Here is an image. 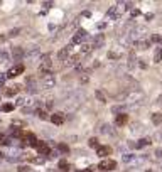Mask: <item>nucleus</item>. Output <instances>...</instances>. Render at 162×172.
<instances>
[{
	"label": "nucleus",
	"instance_id": "4be33fe9",
	"mask_svg": "<svg viewBox=\"0 0 162 172\" xmlns=\"http://www.w3.org/2000/svg\"><path fill=\"white\" fill-rule=\"evenodd\" d=\"M101 133H105V135H113V127H112V125H106V123H105V125H101Z\"/></svg>",
	"mask_w": 162,
	"mask_h": 172
},
{
	"label": "nucleus",
	"instance_id": "9b49d317",
	"mask_svg": "<svg viewBox=\"0 0 162 172\" xmlns=\"http://www.w3.org/2000/svg\"><path fill=\"white\" fill-rule=\"evenodd\" d=\"M128 123V115H125V113H118L117 117H115V125L117 127H123Z\"/></svg>",
	"mask_w": 162,
	"mask_h": 172
},
{
	"label": "nucleus",
	"instance_id": "39448f33",
	"mask_svg": "<svg viewBox=\"0 0 162 172\" xmlns=\"http://www.w3.org/2000/svg\"><path fill=\"white\" fill-rule=\"evenodd\" d=\"M40 85L44 86V88H52V86H54V76H52L51 73H47V74H40Z\"/></svg>",
	"mask_w": 162,
	"mask_h": 172
},
{
	"label": "nucleus",
	"instance_id": "473e14b6",
	"mask_svg": "<svg viewBox=\"0 0 162 172\" xmlns=\"http://www.w3.org/2000/svg\"><path fill=\"white\" fill-rule=\"evenodd\" d=\"M135 63H137V59H135V56L132 54V56H130V59H128V68H130V69L135 66Z\"/></svg>",
	"mask_w": 162,
	"mask_h": 172
},
{
	"label": "nucleus",
	"instance_id": "c756f323",
	"mask_svg": "<svg viewBox=\"0 0 162 172\" xmlns=\"http://www.w3.org/2000/svg\"><path fill=\"white\" fill-rule=\"evenodd\" d=\"M36 113H37V117H39L40 120H47V113H46L44 110H37Z\"/></svg>",
	"mask_w": 162,
	"mask_h": 172
},
{
	"label": "nucleus",
	"instance_id": "79ce46f5",
	"mask_svg": "<svg viewBox=\"0 0 162 172\" xmlns=\"http://www.w3.org/2000/svg\"><path fill=\"white\" fill-rule=\"evenodd\" d=\"M17 34H19V29H15V31H10V34H8V36H17Z\"/></svg>",
	"mask_w": 162,
	"mask_h": 172
},
{
	"label": "nucleus",
	"instance_id": "393cba45",
	"mask_svg": "<svg viewBox=\"0 0 162 172\" xmlns=\"http://www.w3.org/2000/svg\"><path fill=\"white\" fill-rule=\"evenodd\" d=\"M10 143H12L10 137L3 135V133H0V145H10Z\"/></svg>",
	"mask_w": 162,
	"mask_h": 172
},
{
	"label": "nucleus",
	"instance_id": "cd10ccee",
	"mask_svg": "<svg viewBox=\"0 0 162 172\" xmlns=\"http://www.w3.org/2000/svg\"><path fill=\"white\" fill-rule=\"evenodd\" d=\"M88 145L91 147V149H98V147H100V143H98V138H89Z\"/></svg>",
	"mask_w": 162,
	"mask_h": 172
},
{
	"label": "nucleus",
	"instance_id": "a211bd4d",
	"mask_svg": "<svg viewBox=\"0 0 162 172\" xmlns=\"http://www.w3.org/2000/svg\"><path fill=\"white\" fill-rule=\"evenodd\" d=\"M91 49H93V47H91V44H86V42H84V44H81L80 56H88L89 52H91Z\"/></svg>",
	"mask_w": 162,
	"mask_h": 172
},
{
	"label": "nucleus",
	"instance_id": "4c0bfd02",
	"mask_svg": "<svg viewBox=\"0 0 162 172\" xmlns=\"http://www.w3.org/2000/svg\"><path fill=\"white\" fill-rule=\"evenodd\" d=\"M132 15H133V17L140 15V12H138V8H133V10H132Z\"/></svg>",
	"mask_w": 162,
	"mask_h": 172
},
{
	"label": "nucleus",
	"instance_id": "ddd939ff",
	"mask_svg": "<svg viewBox=\"0 0 162 172\" xmlns=\"http://www.w3.org/2000/svg\"><path fill=\"white\" fill-rule=\"evenodd\" d=\"M49 120H51L54 125H63V123H64V115H63V113H52V115L49 117Z\"/></svg>",
	"mask_w": 162,
	"mask_h": 172
},
{
	"label": "nucleus",
	"instance_id": "a19ab883",
	"mask_svg": "<svg viewBox=\"0 0 162 172\" xmlns=\"http://www.w3.org/2000/svg\"><path fill=\"white\" fill-rule=\"evenodd\" d=\"M76 172H93V169H80V171H76Z\"/></svg>",
	"mask_w": 162,
	"mask_h": 172
},
{
	"label": "nucleus",
	"instance_id": "c9c22d12",
	"mask_svg": "<svg viewBox=\"0 0 162 172\" xmlns=\"http://www.w3.org/2000/svg\"><path fill=\"white\" fill-rule=\"evenodd\" d=\"M42 5H44V8H51L52 7V2H44Z\"/></svg>",
	"mask_w": 162,
	"mask_h": 172
},
{
	"label": "nucleus",
	"instance_id": "f257e3e1",
	"mask_svg": "<svg viewBox=\"0 0 162 172\" xmlns=\"http://www.w3.org/2000/svg\"><path fill=\"white\" fill-rule=\"evenodd\" d=\"M52 71V61L49 54H42L39 57V73L40 74H47Z\"/></svg>",
	"mask_w": 162,
	"mask_h": 172
},
{
	"label": "nucleus",
	"instance_id": "c85d7f7f",
	"mask_svg": "<svg viewBox=\"0 0 162 172\" xmlns=\"http://www.w3.org/2000/svg\"><path fill=\"white\" fill-rule=\"evenodd\" d=\"M150 42H155V44H161L162 46V37L161 36H157V34H154V36L150 37Z\"/></svg>",
	"mask_w": 162,
	"mask_h": 172
},
{
	"label": "nucleus",
	"instance_id": "f8f14e48",
	"mask_svg": "<svg viewBox=\"0 0 162 172\" xmlns=\"http://www.w3.org/2000/svg\"><path fill=\"white\" fill-rule=\"evenodd\" d=\"M24 56H25V51L22 47H14V49H12V59H14V61H20Z\"/></svg>",
	"mask_w": 162,
	"mask_h": 172
},
{
	"label": "nucleus",
	"instance_id": "f704fd0d",
	"mask_svg": "<svg viewBox=\"0 0 162 172\" xmlns=\"http://www.w3.org/2000/svg\"><path fill=\"white\" fill-rule=\"evenodd\" d=\"M19 172H31V169H29L27 165H20V167H19Z\"/></svg>",
	"mask_w": 162,
	"mask_h": 172
},
{
	"label": "nucleus",
	"instance_id": "f03ea898",
	"mask_svg": "<svg viewBox=\"0 0 162 172\" xmlns=\"http://www.w3.org/2000/svg\"><path fill=\"white\" fill-rule=\"evenodd\" d=\"M25 88H27V91L31 94H36L39 91V83H37V79L34 78V76H27V78H25Z\"/></svg>",
	"mask_w": 162,
	"mask_h": 172
},
{
	"label": "nucleus",
	"instance_id": "2eb2a0df",
	"mask_svg": "<svg viewBox=\"0 0 162 172\" xmlns=\"http://www.w3.org/2000/svg\"><path fill=\"white\" fill-rule=\"evenodd\" d=\"M122 12H123V10H122L118 5H115V7H110V8H108V17H112V19H118Z\"/></svg>",
	"mask_w": 162,
	"mask_h": 172
},
{
	"label": "nucleus",
	"instance_id": "aec40b11",
	"mask_svg": "<svg viewBox=\"0 0 162 172\" xmlns=\"http://www.w3.org/2000/svg\"><path fill=\"white\" fill-rule=\"evenodd\" d=\"M14 108H15V105H14V103H5V105H0V111H5V113H10Z\"/></svg>",
	"mask_w": 162,
	"mask_h": 172
},
{
	"label": "nucleus",
	"instance_id": "20e7f679",
	"mask_svg": "<svg viewBox=\"0 0 162 172\" xmlns=\"http://www.w3.org/2000/svg\"><path fill=\"white\" fill-rule=\"evenodd\" d=\"M115 167H117V162L112 160V159H103V160L100 162V165H98V169H100V171H105V172L113 171Z\"/></svg>",
	"mask_w": 162,
	"mask_h": 172
},
{
	"label": "nucleus",
	"instance_id": "2f4dec72",
	"mask_svg": "<svg viewBox=\"0 0 162 172\" xmlns=\"http://www.w3.org/2000/svg\"><path fill=\"white\" fill-rule=\"evenodd\" d=\"M32 162H34V164H44V162H46V159H44L42 155H39V157H34Z\"/></svg>",
	"mask_w": 162,
	"mask_h": 172
},
{
	"label": "nucleus",
	"instance_id": "6ab92c4d",
	"mask_svg": "<svg viewBox=\"0 0 162 172\" xmlns=\"http://www.w3.org/2000/svg\"><path fill=\"white\" fill-rule=\"evenodd\" d=\"M19 89H20V86H19V85H14V86H10V88H7V89H5V94H7V96H14Z\"/></svg>",
	"mask_w": 162,
	"mask_h": 172
},
{
	"label": "nucleus",
	"instance_id": "bb28decb",
	"mask_svg": "<svg viewBox=\"0 0 162 172\" xmlns=\"http://www.w3.org/2000/svg\"><path fill=\"white\" fill-rule=\"evenodd\" d=\"M161 59H162V49H155L154 61H155V63H161Z\"/></svg>",
	"mask_w": 162,
	"mask_h": 172
},
{
	"label": "nucleus",
	"instance_id": "412c9836",
	"mask_svg": "<svg viewBox=\"0 0 162 172\" xmlns=\"http://www.w3.org/2000/svg\"><path fill=\"white\" fill-rule=\"evenodd\" d=\"M56 149H57V152H59V154H69V147H68L66 143H57Z\"/></svg>",
	"mask_w": 162,
	"mask_h": 172
},
{
	"label": "nucleus",
	"instance_id": "0eeeda50",
	"mask_svg": "<svg viewBox=\"0 0 162 172\" xmlns=\"http://www.w3.org/2000/svg\"><path fill=\"white\" fill-rule=\"evenodd\" d=\"M24 69H25L24 64H15V66H12V68L8 69L7 76H8V78H15V76H19V74H22Z\"/></svg>",
	"mask_w": 162,
	"mask_h": 172
},
{
	"label": "nucleus",
	"instance_id": "9d476101",
	"mask_svg": "<svg viewBox=\"0 0 162 172\" xmlns=\"http://www.w3.org/2000/svg\"><path fill=\"white\" fill-rule=\"evenodd\" d=\"M57 57H59L61 61H68V59L71 57V47H69V46L63 47V49L57 52Z\"/></svg>",
	"mask_w": 162,
	"mask_h": 172
},
{
	"label": "nucleus",
	"instance_id": "7c9ffc66",
	"mask_svg": "<svg viewBox=\"0 0 162 172\" xmlns=\"http://www.w3.org/2000/svg\"><path fill=\"white\" fill-rule=\"evenodd\" d=\"M24 125H25L24 122H20V120H15V122H12L10 128H19V127H24Z\"/></svg>",
	"mask_w": 162,
	"mask_h": 172
},
{
	"label": "nucleus",
	"instance_id": "423d86ee",
	"mask_svg": "<svg viewBox=\"0 0 162 172\" xmlns=\"http://www.w3.org/2000/svg\"><path fill=\"white\" fill-rule=\"evenodd\" d=\"M24 147L25 145H29V147H37V143H39V140H37V137L34 135V133H31V132H27L25 133V137H24Z\"/></svg>",
	"mask_w": 162,
	"mask_h": 172
},
{
	"label": "nucleus",
	"instance_id": "4468645a",
	"mask_svg": "<svg viewBox=\"0 0 162 172\" xmlns=\"http://www.w3.org/2000/svg\"><path fill=\"white\" fill-rule=\"evenodd\" d=\"M96 154H98V157H108L112 154V149L108 145H100L96 149Z\"/></svg>",
	"mask_w": 162,
	"mask_h": 172
},
{
	"label": "nucleus",
	"instance_id": "f3484780",
	"mask_svg": "<svg viewBox=\"0 0 162 172\" xmlns=\"http://www.w3.org/2000/svg\"><path fill=\"white\" fill-rule=\"evenodd\" d=\"M57 167H59V171H63V172H69V169H71L69 162H68V160H64V159H61V160L57 162Z\"/></svg>",
	"mask_w": 162,
	"mask_h": 172
},
{
	"label": "nucleus",
	"instance_id": "37998d69",
	"mask_svg": "<svg viewBox=\"0 0 162 172\" xmlns=\"http://www.w3.org/2000/svg\"><path fill=\"white\" fill-rule=\"evenodd\" d=\"M3 81H5V74H0V85H3Z\"/></svg>",
	"mask_w": 162,
	"mask_h": 172
},
{
	"label": "nucleus",
	"instance_id": "e433bc0d",
	"mask_svg": "<svg viewBox=\"0 0 162 172\" xmlns=\"http://www.w3.org/2000/svg\"><path fill=\"white\" fill-rule=\"evenodd\" d=\"M108 57H112V59H117V57H118V54H117V52H108Z\"/></svg>",
	"mask_w": 162,
	"mask_h": 172
},
{
	"label": "nucleus",
	"instance_id": "b1692460",
	"mask_svg": "<svg viewBox=\"0 0 162 172\" xmlns=\"http://www.w3.org/2000/svg\"><path fill=\"white\" fill-rule=\"evenodd\" d=\"M80 59H81V56L80 54H76V56H71L68 61H66V64H69V66H74V64H78L80 63Z\"/></svg>",
	"mask_w": 162,
	"mask_h": 172
},
{
	"label": "nucleus",
	"instance_id": "58836bf2",
	"mask_svg": "<svg viewBox=\"0 0 162 172\" xmlns=\"http://www.w3.org/2000/svg\"><path fill=\"white\" fill-rule=\"evenodd\" d=\"M132 159H133V157H132V155H125V157H123V160H125V162H130Z\"/></svg>",
	"mask_w": 162,
	"mask_h": 172
},
{
	"label": "nucleus",
	"instance_id": "dca6fc26",
	"mask_svg": "<svg viewBox=\"0 0 162 172\" xmlns=\"http://www.w3.org/2000/svg\"><path fill=\"white\" fill-rule=\"evenodd\" d=\"M133 47H135V49H147V47H150V41L138 39V41L133 42Z\"/></svg>",
	"mask_w": 162,
	"mask_h": 172
},
{
	"label": "nucleus",
	"instance_id": "ea45409f",
	"mask_svg": "<svg viewBox=\"0 0 162 172\" xmlns=\"http://www.w3.org/2000/svg\"><path fill=\"white\" fill-rule=\"evenodd\" d=\"M157 105H159V106L162 108V94L159 96V98H157Z\"/></svg>",
	"mask_w": 162,
	"mask_h": 172
},
{
	"label": "nucleus",
	"instance_id": "7ed1b4c3",
	"mask_svg": "<svg viewBox=\"0 0 162 172\" xmlns=\"http://www.w3.org/2000/svg\"><path fill=\"white\" fill-rule=\"evenodd\" d=\"M86 39H88V32L84 29H78L76 34L73 36V44H84Z\"/></svg>",
	"mask_w": 162,
	"mask_h": 172
},
{
	"label": "nucleus",
	"instance_id": "5701e85b",
	"mask_svg": "<svg viewBox=\"0 0 162 172\" xmlns=\"http://www.w3.org/2000/svg\"><path fill=\"white\" fill-rule=\"evenodd\" d=\"M147 145H150V138H140L135 147H137V149H144V147H147Z\"/></svg>",
	"mask_w": 162,
	"mask_h": 172
},
{
	"label": "nucleus",
	"instance_id": "c03bdc74",
	"mask_svg": "<svg viewBox=\"0 0 162 172\" xmlns=\"http://www.w3.org/2000/svg\"><path fill=\"white\" fill-rule=\"evenodd\" d=\"M3 41H5V36H0V44H2Z\"/></svg>",
	"mask_w": 162,
	"mask_h": 172
},
{
	"label": "nucleus",
	"instance_id": "72a5a7b5",
	"mask_svg": "<svg viewBox=\"0 0 162 172\" xmlns=\"http://www.w3.org/2000/svg\"><path fill=\"white\" fill-rule=\"evenodd\" d=\"M96 98H98V100H100L101 103H105V96H103V93H101V91H96Z\"/></svg>",
	"mask_w": 162,
	"mask_h": 172
},
{
	"label": "nucleus",
	"instance_id": "6e6552de",
	"mask_svg": "<svg viewBox=\"0 0 162 172\" xmlns=\"http://www.w3.org/2000/svg\"><path fill=\"white\" fill-rule=\"evenodd\" d=\"M36 149H37V152H39V155H42V157H44V155H49V154H51V147H49L46 142H39Z\"/></svg>",
	"mask_w": 162,
	"mask_h": 172
},
{
	"label": "nucleus",
	"instance_id": "1a4fd4ad",
	"mask_svg": "<svg viewBox=\"0 0 162 172\" xmlns=\"http://www.w3.org/2000/svg\"><path fill=\"white\" fill-rule=\"evenodd\" d=\"M103 44H105V36H103V34H96L95 39H93V42H91V47H93V49H100Z\"/></svg>",
	"mask_w": 162,
	"mask_h": 172
},
{
	"label": "nucleus",
	"instance_id": "a878e982",
	"mask_svg": "<svg viewBox=\"0 0 162 172\" xmlns=\"http://www.w3.org/2000/svg\"><path fill=\"white\" fill-rule=\"evenodd\" d=\"M152 123H154V125H161L162 123V115L161 113H154V115H152Z\"/></svg>",
	"mask_w": 162,
	"mask_h": 172
}]
</instances>
